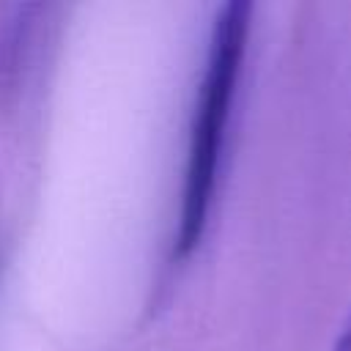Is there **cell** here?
<instances>
[{"mask_svg":"<svg viewBox=\"0 0 351 351\" xmlns=\"http://www.w3.org/2000/svg\"><path fill=\"white\" fill-rule=\"evenodd\" d=\"M250 14L252 5L244 0L225 3L211 25L208 52L203 63V77L195 96V110L189 121L184 181L176 225V255L186 258L197 250L217 197V181L222 170L225 140L230 129L233 101L239 80L244 71V55L250 41Z\"/></svg>","mask_w":351,"mask_h":351,"instance_id":"obj_1","label":"cell"},{"mask_svg":"<svg viewBox=\"0 0 351 351\" xmlns=\"http://www.w3.org/2000/svg\"><path fill=\"white\" fill-rule=\"evenodd\" d=\"M30 5L25 8H16V16L5 19L8 25L0 27V90H5V85L11 82V77H16V69H19V55L25 52L27 47V38H30V19H25Z\"/></svg>","mask_w":351,"mask_h":351,"instance_id":"obj_2","label":"cell"},{"mask_svg":"<svg viewBox=\"0 0 351 351\" xmlns=\"http://www.w3.org/2000/svg\"><path fill=\"white\" fill-rule=\"evenodd\" d=\"M332 351H351V315L346 318V324H343V329H340Z\"/></svg>","mask_w":351,"mask_h":351,"instance_id":"obj_3","label":"cell"}]
</instances>
